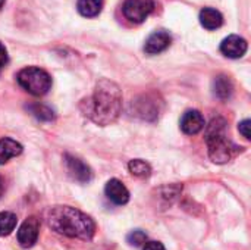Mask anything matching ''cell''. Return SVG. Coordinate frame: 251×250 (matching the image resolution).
<instances>
[{
    "label": "cell",
    "mask_w": 251,
    "mask_h": 250,
    "mask_svg": "<svg viewBox=\"0 0 251 250\" xmlns=\"http://www.w3.org/2000/svg\"><path fill=\"white\" fill-rule=\"evenodd\" d=\"M81 111L84 116L97 125L113 124L122 111V93L118 84L110 80H100L96 84L91 97H87L81 103Z\"/></svg>",
    "instance_id": "6da1fadb"
},
{
    "label": "cell",
    "mask_w": 251,
    "mask_h": 250,
    "mask_svg": "<svg viewBox=\"0 0 251 250\" xmlns=\"http://www.w3.org/2000/svg\"><path fill=\"white\" fill-rule=\"evenodd\" d=\"M47 224L57 234L90 240L94 236L96 224L84 212L72 206H54L47 212Z\"/></svg>",
    "instance_id": "7a4b0ae2"
},
{
    "label": "cell",
    "mask_w": 251,
    "mask_h": 250,
    "mask_svg": "<svg viewBox=\"0 0 251 250\" xmlns=\"http://www.w3.org/2000/svg\"><path fill=\"white\" fill-rule=\"evenodd\" d=\"M206 141L209 147V156L215 164L229 162L243 147L235 146L226 136V121L216 118L210 122L206 131Z\"/></svg>",
    "instance_id": "3957f363"
},
{
    "label": "cell",
    "mask_w": 251,
    "mask_h": 250,
    "mask_svg": "<svg viewBox=\"0 0 251 250\" xmlns=\"http://www.w3.org/2000/svg\"><path fill=\"white\" fill-rule=\"evenodd\" d=\"M19 85L32 96H44L51 88V77L41 68L28 66L18 72Z\"/></svg>",
    "instance_id": "277c9868"
},
{
    "label": "cell",
    "mask_w": 251,
    "mask_h": 250,
    "mask_svg": "<svg viewBox=\"0 0 251 250\" xmlns=\"http://www.w3.org/2000/svg\"><path fill=\"white\" fill-rule=\"evenodd\" d=\"M153 10H154L153 0H126L122 7L125 18L134 24L144 22Z\"/></svg>",
    "instance_id": "5b68a950"
},
{
    "label": "cell",
    "mask_w": 251,
    "mask_h": 250,
    "mask_svg": "<svg viewBox=\"0 0 251 250\" xmlns=\"http://www.w3.org/2000/svg\"><path fill=\"white\" fill-rule=\"evenodd\" d=\"M38 231H40V221L35 217H29L22 222L18 231V242L21 248L29 249L37 243L38 239Z\"/></svg>",
    "instance_id": "8992f818"
},
{
    "label": "cell",
    "mask_w": 251,
    "mask_h": 250,
    "mask_svg": "<svg viewBox=\"0 0 251 250\" xmlns=\"http://www.w3.org/2000/svg\"><path fill=\"white\" fill-rule=\"evenodd\" d=\"M65 162H66V169L69 172V175L75 180V181H79V183H88L91 178H93V172H91V168L82 162L81 159L75 158V156H71V155H66L65 156Z\"/></svg>",
    "instance_id": "52a82bcc"
},
{
    "label": "cell",
    "mask_w": 251,
    "mask_h": 250,
    "mask_svg": "<svg viewBox=\"0 0 251 250\" xmlns=\"http://www.w3.org/2000/svg\"><path fill=\"white\" fill-rule=\"evenodd\" d=\"M247 41L240 37V35H228L222 43H221V52L231 59H240L246 55L247 52Z\"/></svg>",
    "instance_id": "ba28073f"
},
{
    "label": "cell",
    "mask_w": 251,
    "mask_h": 250,
    "mask_svg": "<svg viewBox=\"0 0 251 250\" xmlns=\"http://www.w3.org/2000/svg\"><path fill=\"white\" fill-rule=\"evenodd\" d=\"M171 43H172V37L169 32L156 31L147 38V41L144 44V50L149 55H157V53L165 52L171 46Z\"/></svg>",
    "instance_id": "9c48e42d"
},
{
    "label": "cell",
    "mask_w": 251,
    "mask_h": 250,
    "mask_svg": "<svg viewBox=\"0 0 251 250\" xmlns=\"http://www.w3.org/2000/svg\"><path fill=\"white\" fill-rule=\"evenodd\" d=\"M204 128V118L199 111H187L181 118V130L188 134L194 136L199 134Z\"/></svg>",
    "instance_id": "30bf717a"
},
{
    "label": "cell",
    "mask_w": 251,
    "mask_h": 250,
    "mask_svg": "<svg viewBox=\"0 0 251 250\" xmlns=\"http://www.w3.org/2000/svg\"><path fill=\"white\" fill-rule=\"evenodd\" d=\"M104 193L107 196V199L110 202H113L115 205H125L129 200V192L128 189L122 184V181L112 178L110 181H107Z\"/></svg>",
    "instance_id": "8fae6325"
},
{
    "label": "cell",
    "mask_w": 251,
    "mask_h": 250,
    "mask_svg": "<svg viewBox=\"0 0 251 250\" xmlns=\"http://www.w3.org/2000/svg\"><path fill=\"white\" fill-rule=\"evenodd\" d=\"M200 22L206 29H218L224 24V16L213 7H204L200 12Z\"/></svg>",
    "instance_id": "7c38bea8"
},
{
    "label": "cell",
    "mask_w": 251,
    "mask_h": 250,
    "mask_svg": "<svg viewBox=\"0 0 251 250\" xmlns=\"http://www.w3.org/2000/svg\"><path fill=\"white\" fill-rule=\"evenodd\" d=\"M21 153H22V146L18 141L12 140L9 137H4L0 140V165L6 164L9 159L18 156Z\"/></svg>",
    "instance_id": "4fadbf2b"
},
{
    "label": "cell",
    "mask_w": 251,
    "mask_h": 250,
    "mask_svg": "<svg viewBox=\"0 0 251 250\" xmlns=\"http://www.w3.org/2000/svg\"><path fill=\"white\" fill-rule=\"evenodd\" d=\"M232 91H234V85H232V81L229 80V77L218 75L213 80V93L218 99L226 100L232 96Z\"/></svg>",
    "instance_id": "5bb4252c"
},
{
    "label": "cell",
    "mask_w": 251,
    "mask_h": 250,
    "mask_svg": "<svg viewBox=\"0 0 251 250\" xmlns=\"http://www.w3.org/2000/svg\"><path fill=\"white\" fill-rule=\"evenodd\" d=\"M78 12L85 18H94L101 12L103 0H78Z\"/></svg>",
    "instance_id": "9a60e30c"
},
{
    "label": "cell",
    "mask_w": 251,
    "mask_h": 250,
    "mask_svg": "<svg viewBox=\"0 0 251 250\" xmlns=\"http://www.w3.org/2000/svg\"><path fill=\"white\" fill-rule=\"evenodd\" d=\"M26 109L31 112L32 116H35L40 121H51V119H54V112L49 106H46V105L32 103V105H28Z\"/></svg>",
    "instance_id": "2e32d148"
},
{
    "label": "cell",
    "mask_w": 251,
    "mask_h": 250,
    "mask_svg": "<svg viewBox=\"0 0 251 250\" xmlns=\"http://www.w3.org/2000/svg\"><path fill=\"white\" fill-rule=\"evenodd\" d=\"M16 227V215L12 212H0V237L9 236Z\"/></svg>",
    "instance_id": "e0dca14e"
},
{
    "label": "cell",
    "mask_w": 251,
    "mask_h": 250,
    "mask_svg": "<svg viewBox=\"0 0 251 250\" xmlns=\"http://www.w3.org/2000/svg\"><path fill=\"white\" fill-rule=\"evenodd\" d=\"M128 169L132 175L135 177H140V178H144V177H149L150 172H151V167L143 161V159H134L128 164Z\"/></svg>",
    "instance_id": "ac0fdd59"
},
{
    "label": "cell",
    "mask_w": 251,
    "mask_h": 250,
    "mask_svg": "<svg viewBox=\"0 0 251 250\" xmlns=\"http://www.w3.org/2000/svg\"><path fill=\"white\" fill-rule=\"evenodd\" d=\"M126 242L131 246L140 248V246H143L147 242V234L144 231H141V230H134V231H131L126 236Z\"/></svg>",
    "instance_id": "d6986e66"
},
{
    "label": "cell",
    "mask_w": 251,
    "mask_h": 250,
    "mask_svg": "<svg viewBox=\"0 0 251 250\" xmlns=\"http://www.w3.org/2000/svg\"><path fill=\"white\" fill-rule=\"evenodd\" d=\"M251 122H250V119H246V121H243L240 125H238V130H240V133L247 139V140H250V125Z\"/></svg>",
    "instance_id": "ffe728a7"
},
{
    "label": "cell",
    "mask_w": 251,
    "mask_h": 250,
    "mask_svg": "<svg viewBox=\"0 0 251 250\" xmlns=\"http://www.w3.org/2000/svg\"><path fill=\"white\" fill-rule=\"evenodd\" d=\"M9 62V56H7V50L6 47L0 43V69L4 68Z\"/></svg>",
    "instance_id": "44dd1931"
},
{
    "label": "cell",
    "mask_w": 251,
    "mask_h": 250,
    "mask_svg": "<svg viewBox=\"0 0 251 250\" xmlns=\"http://www.w3.org/2000/svg\"><path fill=\"white\" fill-rule=\"evenodd\" d=\"M143 250H166L165 246L159 242H146Z\"/></svg>",
    "instance_id": "7402d4cb"
},
{
    "label": "cell",
    "mask_w": 251,
    "mask_h": 250,
    "mask_svg": "<svg viewBox=\"0 0 251 250\" xmlns=\"http://www.w3.org/2000/svg\"><path fill=\"white\" fill-rule=\"evenodd\" d=\"M3 190H4V184H3V180H1V177H0V197H1V194H3Z\"/></svg>",
    "instance_id": "603a6c76"
},
{
    "label": "cell",
    "mask_w": 251,
    "mask_h": 250,
    "mask_svg": "<svg viewBox=\"0 0 251 250\" xmlns=\"http://www.w3.org/2000/svg\"><path fill=\"white\" fill-rule=\"evenodd\" d=\"M3 4H4V0H0V9L3 7Z\"/></svg>",
    "instance_id": "cb8c5ba5"
}]
</instances>
